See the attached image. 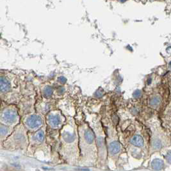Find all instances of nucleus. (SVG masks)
<instances>
[{
  "label": "nucleus",
  "instance_id": "1",
  "mask_svg": "<svg viewBox=\"0 0 171 171\" xmlns=\"http://www.w3.org/2000/svg\"><path fill=\"white\" fill-rule=\"evenodd\" d=\"M80 142L83 152H91L95 157V135L89 127H85L80 130Z\"/></svg>",
  "mask_w": 171,
  "mask_h": 171
},
{
  "label": "nucleus",
  "instance_id": "6",
  "mask_svg": "<svg viewBox=\"0 0 171 171\" xmlns=\"http://www.w3.org/2000/svg\"><path fill=\"white\" fill-rule=\"evenodd\" d=\"M163 147V142L158 136H153L151 140V148L152 151L160 150Z\"/></svg>",
  "mask_w": 171,
  "mask_h": 171
},
{
  "label": "nucleus",
  "instance_id": "7",
  "mask_svg": "<svg viewBox=\"0 0 171 171\" xmlns=\"http://www.w3.org/2000/svg\"><path fill=\"white\" fill-rule=\"evenodd\" d=\"M130 143L133 145L134 146L138 147H143L144 146V141L142 136L139 134H136L131 138Z\"/></svg>",
  "mask_w": 171,
  "mask_h": 171
},
{
  "label": "nucleus",
  "instance_id": "8",
  "mask_svg": "<svg viewBox=\"0 0 171 171\" xmlns=\"http://www.w3.org/2000/svg\"><path fill=\"white\" fill-rule=\"evenodd\" d=\"M10 90V83L5 78H0V92H7Z\"/></svg>",
  "mask_w": 171,
  "mask_h": 171
},
{
  "label": "nucleus",
  "instance_id": "4",
  "mask_svg": "<svg viewBox=\"0 0 171 171\" xmlns=\"http://www.w3.org/2000/svg\"><path fill=\"white\" fill-rule=\"evenodd\" d=\"M61 118L56 114H51L47 116V123L51 128H57L61 124Z\"/></svg>",
  "mask_w": 171,
  "mask_h": 171
},
{
  "label": "nucleus",
  "instance_id": "9",
  "mask_svg": "<svg viewBox=\"0 0 171 171\" xmlns=\"http://www.w3.org/2000/svg\"><path fill=\"white\" fill-rule=\"evenodd\" d=\"M151 167L154 170H161L164 167V161L160 159H156L153 160L151 163Z\"/></svg>",
  "mask_w": 171,
  "mask_h": 171
},
{
  "label": "nucleus",
  "instance_id": "11",
  "mask_svg": "<svg viewBox=\"0 0 171 171\" xmlns=\"http://www.w3.org/2000/svg\"><path fill=\"white\" fill-rule=\"evenodd\" d=\"M161 99L159 96H155L150 100V105L152 108H156L160 104Z\"/></svg>",
  "mask_w": 171,
  "mask_h": 171
},
{
  "label": "nucleus",
  "instance_id": "2",
  "mask_svg": "<svg viewBox=\"0 0 171 171\" xmlns=\"http://www.w3.org/2000/svg\"><path fill=\"white\" fill-rule=\"evenodd\" d=\"M18 115L17 111L14 109H8L4 111L1 115V120L4 123L7 124H11L14 123L17 120Z\"/></svg>",
  "mask_w": 171,
  "mask_h": 171
},
{
  "label": "nucleus",
  "instance_id": "13",
  "mask_svg": "<svg viewBox=\"0 0 171 171\" xmlns=\"http://www.w3.org/2000/svg\"><path fill=\"white\" fill-rule=\"evenodd\" d=\"M8 133V129L5 126L0 125V136H5Z\"/></svg>",
  "mask_w": 171,
  "mask_h": 171
},
{
  "label": "nucleus",
  "instance_id": "5",
  "mask_svg": "<svg viewBox=\"0 0 171 171\" xmlns=\"http://www.w3.org/2000/svg\"><path fill=\"white\" fill-rule=\"evenodd\" d=\"M121 144L118 141H112L109 143L108 152L112 156H116L121 151Z\"/></svg>",
  "mask_w": 171,
  "mask_h": 171
},
{
  "label": "nucleus",
  "instance_id": "10",
  "mask_svg": "<svg viewBox=\"0 0 171 171\" xmlns=\"http://www.w3.org/2000/svg\"><path fill=\"white\" fill-rule=\"evenodd\" d=\"M44 133L43 131H38L33 136V139L37 143H41L44 140Z\"/></svg>",
  "mask_w": 171,
  "mask_h": 171
},
{
  "label": "nucleus",
  "instance_id": "3",
  "mask_svg": "<svg viewBox=\"0 0 171 171\" xmlns=\"http://www.w3.org/2000/svg\"><path fill=\"white\" fill-rule=\"evenodd\" d=\"M26 125L30 129H37L42 125V120L41 117L38 115H32L28 116L25 120Z\"/></svg>",
  "mask_w": 171,
  "mask_h": 171
},
{
  "label": "nucleus",
  "instance_id": "14",
  "mask_svg": "<svg viewBox=\"0 0 171 171\" xmlns=\"http://www.w3.org/2000/svg\"><path fill=\"white\" fill-rule=\"evenodd\" d=\"M165 158L166 161H167L168 163L171 164V150L167 151V152L166 153Z\"/></svg>",
  "mask_w": 171,
  "mask_h": 171
},
{
  "label": "nucleus",
  "instance_id": "12",
  "mask_svg": "<svg viewBox=\"0 0 171 171\" xmlns=\"http://www.w3.org/2000/svg\"><path fill=\"white\" fill-rule=\"evenodd\" d=\"M53 93V89L51 87L47 86L46 87L44 91V95L46 97H50V96L52 95Z\"/></svg>",
  "mask_w": 171,
  "mask_h": 171
},
{
  "label": "nucleus",
  "instance_id": "16",
  "mask_svg": "<svg viewBox=\"0 0 171 171\" xmlns=\"http://www.w3.org/2000/svg\"><path fill=\"white\" fill-rule=\"evenodd\" d=\"M121 1H126V0H121Z\"/></svg>",
  "mask_w": 171,
  "mask_h": 171
},
{
  "label": "nucleus",
  "instance_id": "15",
  "mask_svg": "<svg viewBox=\"0 0 171 171\" xmlns=\"http://www.w3.org/2000/svg\"><path fill=\"white\" fill-rule=\"evenodd\" d=\"M140 94H141V93H140V91L139 90H137L136 91L135 93H134V97L135 98H138L140 96Z\"/></svg>",
  "mask_w": 171,
  "mask_h": 171
}]
</instances>
